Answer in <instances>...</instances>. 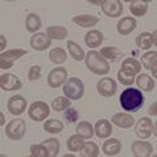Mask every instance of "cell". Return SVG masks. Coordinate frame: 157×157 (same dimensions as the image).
<instances>
[{"mask_svg":"<svg viewBox=\"0 0 157 157\" xmlns=\"http://www.w3.org/2000/svg\"><path fill=\"white\" fill-rule=\"evenodd\" d=\"M119 102H121V106L123 107V110L135 113V111H139V109L143 106L144 97L141 94V90L130 88V89H126L122 92Z\"/></svg>","mask_w":157,"mask_h":157,"instance_id":"6da1fadb","label":"cell"},{"mask_svg":"<svg viewBox=\"0 0 157 157\" xmlns=\"http://www.w3.org/2000/svg\"><path fill=\"white\" fill-rule=\"evenodd\" d=\"M85 64L89 68V71L96 75H106L110 72V66L105 58L101 56V54L92 50L85 55Z\"/></svg>","mask_w":157,"mask_h":157,"instance_id":"7a4b0ae2","label":"cell"},{"mask_svg":"<svg viewBox=\"0 0 157 157\" xmlns=\"http://www.w3.org/2000/svg\"><path fill=\"white\" fill-rule=\"evenodd\" d=\"M63 93L70 100H80L84 96V84L80 78L71 77L63 86Z\"/></svg>","mask_w":157,"mask_h":157,"instance_id":"3957f363","label":"cell"},{"mask_svg":"<svg viewBox=\"0 0 157 157\" xmlns=\"http://www.w3.org/2000/svg\"><path fill=\"white\" fill-rule=\"evenodd\" d=\"M26 123L22 118H16L11 121L6 127V134L11 140H21L25 136Z\"/></svg>","mask_w":157,"mask_h":157,"instance_id":"277c9868","label":"cell"},{"mask_svg":"<svg viewBox=\"0 0 157 157\" xmlns=\"http://www.w3.org/2000/svg\"><path fill=\"white\" fill-rule=\"evenodd\" d=\"M28 114L30 117V119L36 121V122H41V121H45L46 118L50 115V107H48L46 102L37 101L30 105Z\"/></svg>","mask_w":157,"mask_h":157,"instance_id":"5b68a950","label":"cell"},{"mask_svg":"<svg viewBox=\"0 0 157 157\" xmlns=\"http://www.w3.org/2000/svg\"><path fill=\"white\" fill-rule=\"evenodd\" d=\"M24 55H26V51L22 48H12L8 51H3L0 54V68H4V70L12 68L13 63Z\"/></svg>","mask_w":157,"mask_h":157,"instance_id":"8992f818","label":"cell"},{"mask_svg":"<svg viewBox=\"0 0 157 157\" xmlns=\"http://www.w3.org/2000/svg\"><path fill=\"white\" fill-rule=\"evenodd\" d=\"M135 132L141 139H147L152 134L156 135V124L149 118H140L135 126Z\"/></svg>","mask_w":157,"mask_h":157,"instance_id":"52a82bcc","label":"cell"},{"mask_svg":"<svg viewBox=\"0 0 157 157\" xmlns=\"http://www.w3.org/2000/svg\"><path fill=\"white\" fill-rule=\"evenodd\" d=\"M67 76H68V72H67V70L64 67L54 68V70L48 73V76H47L48 86L59 88L62 84H64V81L67 80Z\"/></svg>","mask_w":157,"mask_h":157,"instance_id":"ba28073f","label":"cell"},{"mask_svg":"<svg viewBox=\"0 0 157 157\" xmlns=\"http://www.w3.org/2000/svg\"><path fill=\"white\" fill-rule=\"evenodd\" d=\"M0 86L6 92H12L20 89L22 86V82L13 73H4V75L0 76Z\"/></svg>","mask_w":157,"mask_h":157,"instance_id":"9c48e42d","label":"cell"},{"mask_svg":"<svg viewBox=\"0 0 157 157\" xmlns=\"http://www.w3.org/2000/svg\"><path fill=\"white\" fill-rule=\"evenodd\" d=\"M101 6L102 12L109 17H119L123 13V4L119 0H104Z\"/></svg>","mask_w":157,"mask_h":157,"instance_id":"30bf717a","label":"cell"},{"mask_svg":"<svg viewBox=\"0 0 157 157\" xmlns=\"http://www.w3.org/2000/svg\"><path fill=\"white\" fill-rule=\"evenodd\" d=\"M7 107H8V110H9L11 114H13V115H21L22 113L26 110V100L22 96H20V94L12 96L8 100Z\"/></svg>","mask_w":157,"mask_h":157,"instance_id":"8fae6325","label":"cell"},{"mask_svg":"<svg viewBox=\"0 0 157 157\" xmlns=\"http://www.w3.org/2000/svg\"><path fill=\"white\" fill-rule=\"evenodd\" d=\"M51 45V38L46 33H36L30 37V46L33 50L45 51Z\"/></svg>","mask_w":157,"mask_h":157,"instance_id":"7c38bea8","label":"cell"},{"mask_svg":"<svg viewBox=\"0 0 157 157\" xmlns=\"http://www.w3.org/2000/svg\"><path fill=\"white\" fill-rule=\"evenodd\" d=\"M97 90L104 97H113L117 93V82L111 77H104L98 81Z\"/></svg>","mask_w":157,"mask_h":157,"instance_id":"4fadbf2b","label":"cell"},{"mask_svg":"<svg viewBox=\"0 0 157 157\" xmlns=\"http://www.w3.org/2000/svg\"><path fill=\"white\" fill-rule=\"evenodd\" d=\"M131 152L136 157H147V156H152L153 147L148 141H132Z\"/></svg>","mask_w":157,"mask_h":157,"instance_id":"5bb4252c","label":"cell"},{"mask_svg":"<svg viewBox=\"0 0 157 157\" xmlns=\"http://www.w3.org/2000/svg\"><path fill=\"white\" fill-rule=\"evenodd\" d=\"M121 71L123 73H126V75L134 77L135 75H139L140 73L141 64H140V62H137L136 59H134V58H127V59L123 60V63H122Z\"/></svg>","mask_w":157,"mask_h":157,"instance_id":"9a60e30c","label":"cell"},{"mask_svg":"<svg viewBox=\"0 0 157 157\" xmlns=\"http://www.w3.org/2000/svg\"><path fill=\"white\" fill-rule=\"evenodd\" d=\"M136 20L134 17H123L117 24V30L122 36H128L136 29Z\"/></svg>","mask_w":157,"mask_h":157,"instance_id":"2e32d148","label":"cell"},{"mask_svg":"<svg viewBox=\"0 0 157 157\" xmlns=\"http://www.w3.org/2000/svg\"><path fill=\"white\" fill-rule=\"evenodd\" d=\"M136 45L141 50H148L149 47H152V45H156V32L148 33V32H144V33H140L139 36L136 37Z\"/></svg>","mask_w":157,"mask_h":157,"instance_id":"e0dca14e","label":"cell"},{"mask_svg":"<svg viewBox=\"0 0 157 157\" xmlns=\"http://www.w3.org/2000/svg\"><path fill=\"white\" fill-rule=\"evenodd\" d=\"M111 122L115 126L121 127V128H130V127L134 126L135 119H134V117L130 115V114H126V113H118V114L113 115Z\"/></svg>","mask_w":157,"mask_h":157,"instance_id":"ac0fdd59","label":"cell"},{"mask_svg":"<svg viewBox=\"0 0 157 157\" xmlns=\"http://www.w3.org/2000/svg\"><path fill=\"white\" fill-rule=\"evenodd\" d=\"M94 132L100 139H106L109 137L113 132V126L107 119H100L97 121V123L94 126Z\"/></svg>","mask_w":157,"mask_h":157,"instance_id":"d6986e66","label":"cell"},{"mask_svg":"<svg viewBox=\"0 0 157 157\" xmlns=\"http://www.w3.org/2000/svg\"><path fill=\"white\" fill-rule=\"evenodd\" d=\"M72 21L81 28H92V26L97 25V22L100 21V18L97 16H93V14H80V16L73 17Z\"/></svg>","mask_w":157,"mask_h":157,"instance_id":"ffe728a7","label":"cell"},{"mask_svg":"<svg viewBox=\"0 0 157 157\" xmlns=\"http://www.w3.org/2000/svg\"><path fill=\"white\" fill-rule=\"evenodd\" d=\"M102 42H104V34L100 30L93 29L85 34V45L88 47H98Z\"/></svg>","mask_w":157,"mask_h":157,"instance_id":"44dd1931","label":"cell"},{"mask_svg":"<svg viewBox=\"0 0 157 157\" xmlns=\"http://www.w3.org/2000/svg\"><path fill=\"white\" fill-rule=\"evenodd\" d=\"M121 149H122V143L118 139H109L102 145V151H104L106 156H115L119 153Z\"/></svg>","mask_w":157,"mask_h":157,"instance_id":"7402d4cb","label":"cell"},{"mask_svg":"<svg viewBox=\"0 0 157 157\" xmlns=\"http://www.w3.org/2000/svg\"><path fill=\"white\" fill-rule=\"evenodd\" d=\"M136 84L144 92H152L155 89V80L147 73H139L136 77Z\"/></svg>","mask_w":157,"mask_h":157,"instance_id":"603a6c76","label":"cell"},{"mask_svg":"<svg viewBox=\"0 0 157 157\" xmlns=\"http://www.w3.org/2000/svg\"><path fill=\"white\" fill-rule=\"evenodd\" d=\"M156 62H157V52L156 51H148L141 56V64L147 70H152L153 77H156Z\"/></svg>","mask_w":157,"mask_h":157,"instance_id":"cb8c5ba5","label":"cell"},{"mask_svg":"<svg viewBox=\"0 0 157 157\" xmlns=\"http://www.w3.org/2000/svg\"><path fill=\"white\" fill-rule=\"evenodd\" d=\"M148 4L149 3L145 0H132V2H130V11L134 16L141 17L148 11Z\"/></svg>","mask_w":157,"mask_h":157,"instance_id":"d4e9b609","label":"cell"},{"mask_svg":"<svg viewBox=\"0 0 157 157\" xmlns=\"http://www.w3.org/2000/svg\"><path fill=\"white\" fill-rule=\"evenodd\" d=\"M42 26V21L37 13H29L25 20V28L29 33H36Z\"/></svg>","mask_w":157,"mask_h":157,"instance_id":"484cf974","label":"cell"},{"mask_svg":"<svg viewBox=\"0 0 157 157\" xmlns=\"http://www.w3.org/2000/svg\"><path fill=\"white\" fill-rule=\"evenodd\" d=\"M76 134L78 136H81L82 139H90L94 135V128L93 126L86 121H81L78 122V124L76 127Z\"/></svg>","mask_w":157,"mask_h":157,"instance_id":"4316f807","label":"cell"},{"mask_svg":"<svg viewBox=\"0 0 157 157\" xmlns=\"http://www.w3.org/2000/svg\"><path fill=\"white\" fill-rule=\"evenodd\" d=\"M46 34L51 39H64L67 36H68V29L64 28V26H48L47 30H46Z\"/></svg>","mask_w":157,"mask_h":157,"instance_id":"83f0119b","label":"cell"},{"mask_svg":"<svg viewBox=\"0 0 157 157\" xmlns=\"http://www.w3.org/2000/svg\"><path fill=\"white\" fill-rule=\"evenodd\" d=\"M101 56L105 58V59H110L111 62H115L118 60L119 58L123 56V52H122L119 48H117L114 46H109V47H104L102 50L100 51Z\"/></svg>","mask_w":157,"mask_h":157,"instance_id":"f1b7e54d","label":"cell"},{"mask_svg":"<svg viewBox=\"0 0 157 157\" xmlns=\"http://www.w3.org/2000/svg\"><path fill=\"white\" fill-rule=\"evenodd\" d=\"M67 47H68V51H70V55L75 59V60H82V59H85V52L84 50L77 45L76 42L73 41H68L67 42Z\"/></svg>","mask_w":157,"mask_h":157,"instance_id":"f546056e","label":"cell"},{"mask_svg":"<svg viewBox=\"0 0 157 157\" xmlns=\"http://www.w3.org/2000/svg\"><path fill=\"white\" fill-rule=\"evenodd\" d=\"M48 58H50V60L52 63H55V64H62V63H64L67 60V52L64 51V48L56 47L50 51Z\"/></svg>","mask_w":157,"mask_h":157,"instance_id":"4dcf8cb0","label":"cell"},{"mask_svg":"<svg viewBox=\"0 0 157 157\" xmlns=\"http://www.w3.org/2000/svg\"><path fill=\"white\" fill-rule=\"evenodd\" d=\"M63 128H64V124L58 119H48L43 124V130L50 132V134H60Z\"/></svg>","mask_w":157,"mask_h":157,"instance_id":"1f68e13d","label":"cell"},{"mask_svg":"<svg viewBox=\"0 0 157 157\" xmlns=\"http://www.w3.org/2000/svg\"><path fill=\"white\" fill-rule=\"evenodd\" d=\"M84 144H85L84 139L76 134V135L70 136V139H68V141H67V148H68V151H71V152H77V151L82 149Z\"/></svg>","mask_w":157,"mask_h":157,"instance_id":"d6a6232c","label":"cell"},{"mask_svg":"<svg viewBox=\"0 0 157 157\" xmlns=\"http://www.w3.org/2000/svg\"><path fill=\"white\" fill-rule=\"evenodd\" d=\"M71 106V100L67 97H56L55 100H52L51 102V107L55 111H63L68 109Z\"/></svg>","mask_w":157,"mask_h":157,"instance_id":"836d02e7","label":"cell"},{"mask_svg":"<svg viewBox=\"0 0 157 157\" xmlns=\"http://www.w3.org/2000/svg\"><path fill=\"white\" fill-rule=\"evenodd\" d=\"M42 144L47 148V151H48V156H50V157L56 156V155H58V152H59V149H60V144H59V141H58L56 139H54V137L45 140Z\"/></svg>","mask_w":157,"mask_h":157,"instance_id":"e575fe53","label":"cell"},{"mask_svg":"<svg viewBox=\"0 0 157 157\" xmlns=\"http://www.w3.org/2000/svg\"><path fill=\"white\" fill-rule=\"evenodd\" d=\"M100 153V149H98V145L93 141H88L82 147V155L85 157H97Z\"/></svg>","mask_w":157,"mask_h":157,"instance_id":"d590c367","label":"cell"},{"mask_svg":"<svg viewBox=\"0 0 157 157\" xmlns=\"http://www.w3.org/2000/svg\"><path fill=\"white\" fill-rule=\"evenodd\" d=\"M30 155L33 157H50L48 151L43 144H34L30 147Z\"/></svg>","mask_w":157,"mask_h":157,"instance_id":"8d00e7d4","label":"cell"},{"mask_svg":"<svg viewBox=\"0 0 157 157\" xmlns=\"http://www.w3.org/2000/svg\"><path fill=\"white\" fill-rule=\"evenodd\" d=\"M42 76V68L39 66H33L29 68L28 71V78L30 81H34V80H38V78H41Z\"/></svg>","mask_w":157,"mask_h":157,"instance_id":"74e56055","label":"cell"},{"mask_svg":"<svg viewBox=\"0 0 157 157\" xmlns=\"http://www.w3.org/2000/svg\"><path fill=\"white\" fill-rule=\"evenodd\" d=\"M118 80H119V82H121L122 85L128 86V85H132V84H134L135 77L128 76V75H126V73H123L122 71H119V72H118Z\"/></svg>","mask_w":157,"mask_h":157,"instance_id":"f35d334b","label":"cell"},{"mask_svg":"<svg viewBox=\"0 0 157 157\" xmlns=\"http://www.w3.org/2000/svg\"><path fill=\"white\" fill-rule=\"evenodd\" d=\"M66 118L70 122H76L77 118H78V113L75 110V109H70L67 113H66Z\"/></svg>","mask_w":157,"mask_h":157,"instance_id":"ab89813d","label":"cell"},{"mask_svg":"<svg viewBox=\"0 0 157 157\" xmlns=\"http://www.w3.org/2000/svg\"><path fill=\"white\" fill-rule=\"evenodd\" d=\"M0 39H2V43H0V48H2V52L4 51V48H6L7 46V39L4 36H0Z\"/></svg>","mask_w":157,"mask_h":157,"instance_id":"60d3db41","label":"cell"},{"mask_svg":"<svg viewBox=\"0 0 157 157\" xmlns=\"http://www.w3.org/2000/svg\"><path fill=\"white\" fill-rule=\"evenodd\" d=\"M148 113H149V114L151 115H156V102H155V104H153V106H151L149 107V110H148Z\"/></svg>","mask_w":157,"mask_h":157,"instance_id":"b9f144b4","label":"cell"},{"mask_svg":"<svg viewBox=\"0 0 157 157\" xmlns=\"http://www.w3.org/2000/svg\"><path fill=\"white\" fill-rule=\"evenodd\" d=\"M0 124H4V114H2V122H0Z\"/></svg>","mask_w":157,"mask_h":157,"instance_id":"7bdbcfd3","label":"cell"}]
</instances>
